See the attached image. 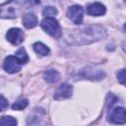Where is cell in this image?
Returning a JSON list of instances; mask_svg holds the SVG:
<instances>
[{"label": "cell", "instance_id": "ac0fdd59", "mask_svg": "<svg viewBox=\"0 0 126 126\" xmlns=\"http://www.w3.org/2000/svg\"><path fill=\"white\" fill-rule=\"evenodd\" d=\"M7 106H8V102L6 98L0 94V111H3L5 108H7Z\"/></svg>", "mask_w": 126, "mask_h": 126}, {"label": "cell", "instance_id": "30bf717a", "mask_svg": "<svg viewBox=\"0 0 126 126\" xmlns=\"http://www.w3.org/2000/svg\"><path fill=\"white\" fill-rule=\"evenodd\" d=\"M23 25L27 29H32V28H34L37 25V18H36V16L33 13H32V12L27 13L23 17Z\"/></svg>", "mask_w": 126, "mask_h": 126}, {"label": "cell", "instance_id": "9c48e42d", "mask_svg": "<svg viewBox=\"0 0 126 126\" xmlns=\"http://www.w3.org/2000/svg\"><path fill=\"white\" fill-rule=\"evenodd\" d=\"M105 6L99 2H94L88 7V13L91 16H101L105 13Z\"/></svg>", "mask_w": 126, "mask_h": 126}, {"label": "cell", "instance_id": "ba28073f", "mask_svg": "<svg viewBox=\"0 0 126 126\" xmlns=\"http://www.w3.org/2000/svg\"><path fill=\"white\" fill-rule=\"evenodd\" d=\"M108 120L111 123H114V124H124L125 121H126L125 109L123 107H115L111 111Z\"/></svg>", "mask_w": 126, "mask_h": 126}, {"label": "cell", "instance_id": "52a82bcc", "mask_svg": "<svg viewBox=\"0 0 126 126\" xmlns=\"http://www.w3.org/2000/svg\"><path fill=\"white\" fill-rule=\"evenodd\" d=\"M6 38L9 42H11L14 45H19L24 40V32L22 30L18 28H12L10 29L6 33Z\"/></svg>", "mask_w": 126, "mask_h": 126}, {"label": "cell", "instance_id": "277c9868", "mask_svg": "<svg viewBox=\"0 0 126 126\" xmlns=\"http://www.w3.org/2000/svg\"><path fill=\"white\" fill-rule=\"evenodd\" d=\"M67 16L68 18L76 25H79L83 21L84 17V10L79 5H73L68 8L67 10Z\"/></svg>", "mask_w": 126, "mask_h": 126}, {"label": "cell", "instance_id": "3957f363", "mask_svg": "<svg viewBox=\"0 0 126 126\" xmlns=\"http://www.w3.org/2000/svg\"><path fill=\"white\" fill-rule=\"evenodd\" d=\"M42 30L47 32L48 34H50L51 36L53 37H60L61 34H62V32H61V27L58 23V21L52 17H46L42 20L41 24H40Z\"/></svg>", "mask_w": 126, "mask_h": 126}, {"label": "cell", "instance_id": "6da1fadb", "mask_svg": "<svg viewBox=\"0 0 126 126\" xmlns=\"http://www.w3.org/2000/svg\"><path fill=\"white\" fill-rule=\"evenodd\" d=\"M105 36V30L100 26H90L80 31H76L72 34V40H76L77 44H86L96 41Z\"/></svg>", "mask_w": 126, "mask_h": 126}, {"label": "cell", "instance_id": "8fae6325", "mask_svg": "<svg viewBox=\"0 0 126 126\" xmlns=\"http://www.w3.org/2000/svg\"><path fill=\"white\" fill-rule=\"evenodd\" d=\"M43 78H44V80H45L47 83L53 84V83H56V82L59 80L60 75H59V73H58L57 71H55V70H47V71L44 72Z\"/></svg>", "mask_w": 126, "mask_h": 126}, {"label": "cell", "instance_id": "7c38bea8", "mask_svg": "<svg viewBox=\"0 0 126 126\" xmlns=\"http://www.w3.org/2000/svg\"><path fill=\"white\" fill-rule=\"evenodd\" d=\"M32 47H33V50H34L37 54H39V55H41V56H46V55H48L49 52H50L49 48H48L45 44H43L42 42H35V43H33Z\"/></svg>", "mask_w": 126, "mask_h": 126}, {"label": "cell", "instance_id": "5b68a950", "mask_svg": "<svg viewBox=\"0 0 126 126\" xmlns=\"http://www.w3.org/2000/svg\"><path fill=\"white\" fill-rule=\"evenodd\" d=\"M3 67H4V70L7 71L8 73L14 74V73H17L21 70L22 64L19 62V60L16 58V56L9 55L5 58L4 63H3Z\"/></svg>", "mask_w": 126, "mask_h": 126}, {"label": "cell", "instance_id": "9a60e30c", "mask_svg": "<svg viewBox=\"0 0 126 126\" xmlns=\"http://www.w3.org/2000/svg\"><path fill=\"white\" fill-rule=\"evenodd\" d=\"M17 120L12 116H3L0 119V125H17Z\"/></svg>", "mask_w": 126, "mask_h": 126}, {"label": "cell", "instance_id": "d6986e66", "mask_svg": "<svg viewBox=\"0 0 126 126\" xmlns=\"http://www.w3.org/2000/svg\"><path fill=\"white\" fill-rule=\"evenodd\" d=\"M31 5H38L40 3V0H27Z\"/></svg>", "mask_w": 126, "mask_h": 126}, {"label": "cell", "instance_id": "5bb4252c", "mask_svg": "<svg viewBox=\"0 0 126 126\" xmlns=\"http://www.w3.org/2000/svg\"><path fill=\"white\" fill-rule=\"evenodd\" d=\"M29 104V101L28 99H20L18 101H16L13 105H12V108L14 110H22L24 108H26Z\"/></svg>", "mask_w": 126, "mask_h": 126}, {"label": "cell", "instance_id": "2e32d148", "mask_svg": "<svg viewBox=\"0 0 126 126\" xmlns=\"http://www.w3.org/2000/svg\"><path fill=\"white\" fill-rule=\"evenodd\" d=\"M57 14V9L52 7V6H47L44 8V10L42 11V15L46 18V17H53Z\"/></svg>", "mask_w": 126, "mask_h": 126}, {"label": "cell", "instance_id": "8992f818", "mask_svg": "<svg viewBox=\"0 0 126 126\" xmlns=\"http://www.w3.org/2000/svg\"><path fill=\"white\" fill-rule=\"evenodd\" d=\"M73 93V88L70 84L68 83H63L61 84L58 89L55 91L54 93V98L56 100H62V99H66L71 97Z\"/></svg>", "mask_w": 126, "mask_h": 126}, {"label": "cell", "instance_id": "4fadbf2b", "mask_svg": "<svg viewBox=\"0 0 126 126\" xmlns=\"http://www.w3.org/2000/svg\"><path fill=\"white\" fill-rule=\"evenodd\" d=\"M16 58L19 60V62L21 63V64H24V63H27L28 62V60H29V56H28V53L26 52V50L23 48V47H21L20 49H18L17 50V52H16Z\"/></svg>", "mask_w": 126, "mask_h": 126}, {"label": "cell", "instance_id": "e0dca14e", "mask_svg": "<svg viewBox=\"0 0 126 126\" xmlns=\"http://www.w3.org/2000/svg\"><path fill=\"white\" fill-rule=\"evenodd\" d=\"M117 79L121 85L125 84V69H121L117 72Z\"/></svg>", "mask_w": 126, "mask_h": 126}, {"label": "cell", "instance_id": "7a4b0ae2", "mask_svg": "<svg viewBox=\"0 0 126 126\" xmlns=\"http://www.w3.org/2000/svg\"><path fill=\"white\" fill-rule=\"evenodd\" d=\"M23 9V0H8L0 5V18H17Z\"/></svg>", "mask_w": 126, "mask_h": 126}]
</instances>
